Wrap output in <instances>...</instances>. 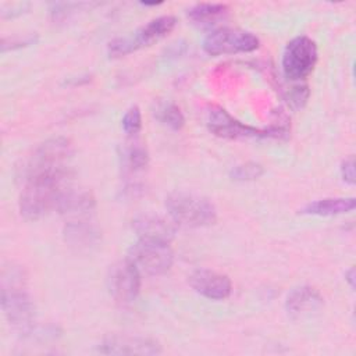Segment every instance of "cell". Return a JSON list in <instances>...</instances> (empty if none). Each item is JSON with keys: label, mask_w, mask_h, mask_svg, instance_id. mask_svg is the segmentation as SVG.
<instances>
[{"label": "cell", "mask_w": 356, "mask_h": 356, "mask_svg": "<svg viewBox=\"0 0 356 356\" xmlns=\"http://www.w3.org/2000/svg\"><path fill=\"white\" fill-rule=\"evenodd\" d=\"M135 51L131 38H115L107 46V53L111 58H120Z\"/></svg>", "instance_id": "25"}, {"label": "cell", "mask_w": 356, "mask_h": 356, "mask_svg": "<svg viewBox=\"0 0 356 356\" xmlns=\"http://www.w3.org/2000/svg\"><path fill=\"white\" fill-rule=\"evenodd\" d=\"M154 118L164 127L179 131L185 125V117L181 108L170 100H157L152 108Z\"/></svg>", "instance_id": "20"}, {"label": "cell", "mask_w": 356, "mask_h": 356, "mask_svg": "<svg viewBox=\"0 0 356 356\" xmlns=\"http://www.w3.org/2000/svg\"><path fill=\"white\" fill-rule=\"evenodd\" d=\"M142 4L143 6H159V4H161V1H142Z\"/></svg>", "instance_id": "29"}, {"label": "cell", "mask_w": 356, "mask_h": 356, "mask_svg": "<svg viewBox=\"0 0 356 356\" xmlns=\"http://www.w3.org/2000/svg\"><path fill=\"white\" fill-rule=\"evenodd\" d=\"M259 46L260 40L254 33L238 28H217L203 40V50L210 56L250 53Z\"/></svg>", "instance_id": "8"}, {"label": "cell", "mask_w": 356, "mask_h": 356, "mask_svg": "<svg viewBox=\"0 0 356 356\" xmlns=\"http://www.w3.org/2000/svg\"><path fill=\"white\" fill-rule=\"evenodd\" d=\"M63 235L67 246L78 253L90 252L102 242V232L89 217L68 220L64 225Z\"/></svg>", "instance_id": "11"}, {"label": "cell", "mask_w": 356, "mask_h": 356, "mask_svg": "<svg viewBox=\"0 0 356 356\" xmlns=\"http://www.w3.org/2000/svg\"><path fill=\"white\" fill-rule=\"evenodd\" d=\"M323 306V296L310 285H300L293 288L285 299V310L292 318L309 316L320 310Z\"/></svg>", "instance_id": "14"}, {"label": "cell", "mask_w": 356, "mask_h": 356, "mask_svg": "<svg viewBox=\"0 0 356 356\" xmlns=\"http://www.w3.org/2000/svg\"><path fill=\"white\" fill-rule=\"evenodd\" d=\"M318 51L316 42L309 36H296L289 40L282 53V74L296 82L306 79L316 67Z\"/></svg>", "instance_id": "6"}, {"label": "cell", "mask_w": 356, "mask_h": 356, "mask_svg": "<svg viewBox=\"0 0 356 356\" xmlns=\"http://www.w3.org/2000/svg\"><path fill=\"white\" fill-rule=\"evenodd\" d=\"M72 153L74 147L70 139L64 136L47 139L25 160L24 165L21 167L22 178L40 171L68 167L67 161L71 159Z\"/></svg>", "instance_id": "7"}, {"label": "cell", "mask_w": 356, "mask_h": 356, "mask_svg": "<svg viewBox=\"0 0 356 356\" xmlns=\"http://www.w3.org/2000/svg\"><path fill=\"white\" fill-rule=\"evenodd\" d=\"M95 209L96 199L89 191H78L71 186L63 195L56 211H58L68 220H78L90 217Z\"/></svg>", "instance_id": "15"}, {"label": "cell", "mask_w": 356, "mask_h": 356, "mask_svg": "<svg viewBox=\"0 0 356 356\" xmlns=\"http://www.w3.org/2000/svg\"><path fill=\"white\" fill-rule=\"evenodd\" d=\"M355 207H356L355 197H324V199H318L312 203H307L300 210V213L309 214V216L331 217V216L350 213L355 210Z\"/></svg>", "instance_id": "17"}, {"label": "cell", "mask_w": 356, "mask_h": 356, "mask_svg": "<svg viewBox=\"0 0 356 356\" xmlns=\"http://www.w3.org/2000/svg\"><path fill=\"white\" fill-rule=\"evenodd\" d=\"M107 289L120 305L132 303L140 291V273L125 257L110 266L107 273Z\"/></svg>", "instance_id": "9"}, {"label": "cell", "mask_w": 356, "mask_h": 356, "mask_svg": "<svg viewBox=\"0 0 356 356\" xmlns=\"http://www.w3.org/2000/svg\"><path fill=\"white\" fill-rule=\"evenodd\" d=\"M264 174V168L261 164L254 161H246L242 164H236L229 170V177L234 181L248 182L259 179Z\"/></svg>", "instance_id": "21"}, {"label": "cell", "mask_w": 356, "mask_h": 356, "mask_svg": "<svg viewBox=\"0 0 356 356\" xmlns=\"http://www.w3.org/2000/svg\"><path fill=\"white\" fill-rule=\"evenodd\" d=\"M189 285L195 292L211 300L227 299L232 292L229 277L209 268L195 270L189 275Z\"/></svg>", "instance_id": "12"}, {"label": "cell", "mask_w": 356, "mask_h": 356, "mask_svg": "<svg viewBox=\"0 0 356 356\" xmlns=\"http://www.w3.org/2000/svg\"><path fill=\"white\" fill-rule=\"evenodd\" d=\"M99 352L106 355H157L161 345L146 337L139 335H108L99 345Z\"/></svg>", "instance_id": "10"}, {"label": "cell", "mask_w": 356, "mask_h": 356, "mask_svg": "<svg viewBox=\"0 0 356 356\" xmlns=\"http://www.w3.org/2000/svg\"><path fill=\"white\" fill-rule=\"evenodd\" d=\"M339 172H341L342 179H343L346 184H350V185L355 184V159H353L352 156L348 157V159H345V160L341 163Z\"/></svg>", "instance_id": "27"}, {"label": "cell", "mask_w": 356, "mask_h": 356, "mask_svg": "<svg viewBox=\"0 0 356 356\" xmlns=\"http://www.w3.org/2000/svg\"><path fill=\"white\" fill-rule=\"evenodd\" d=\"M86 6V3H51L50 4V17L54 22L65 21L76 8Z\"/></svg>", "instance_id": "24"}, {"label": "cell", "mask_w": 356, "mask_h": 356, "mask_svg": "<svg viewBox=\"0 0 356 356\" xmlns=\"http://www.w3.org/2000/svg\"><path fill=\"white\" fill-rule=\"evenodd\" d=\"M309 95H310V92H309L307 85H292L291 88H288L285 90L284 99L292 108L298 110V108H302L307 103Z\"/></svg>", "instance_id": "23"}, {"label": "cell", "mask_w": 356, "mask_h": 356, "mask_svg": "<svg viewBox=\"0 0 356 356\" xmlns=\"http://www.w3.org/2000/svg\"><path fill=\"white\" fill-rule=\"evenodd\" d=\"M132 229L140 239L170 243L177 232V224L154 213H143L132 220Z\"/></svg>", "instance_id": "13"}, {"label": "cell", "mask_w": 356, "mask_h": 356, "mask_svg": "<svg viewBox=\"0 0 356 356\" xmlns=\"http://www.w3.org/2000/svg\"><path fill=\"white\" fill-rule=\"evenodd\" d=\"M127 259L139 270L140 274L163 275L171 268L174 263V253L167 242L139 238L128 249Z\"/></svg>", "instance_id": "5"}, {"label": "cell", "mask_w": 356, "mask_h": 356, "mask_svg": "<svg viewBox=\"0 0 356 356\" xmlns=\"http://www.w3.org/2000/svg\"><path fill=\"white\" fill-rule=\"evenodd\" d=\"M121 167L128 174L145 171L149 165V153L145 145L138 140L127 142L121 146L118 153Z\"/></svg>", "instance_id": "18"}, {"label": "cell", "mask_w": 356, "mask_h": 356, "mask_svg": "<svg viewBox=\"0 0 356 356\" xmlns=\"http://www.w3.org/2000/svg\"><path fill=\"white\" fill-rule=\"evenodd\" d=\"M1 310L7 321L24 335H29L33 330L35 305L25 288L24 271L11 267L3 271L1 281Z\"/></svg>", "instance_id": "2"}, {"label": "cell", "mask_w": 356, "mask_h": 356, "mask_svg": "<svg viewBox=\"0 0 356 356\" xmlns=\"http://www.w3.org/2000/svg\"><path fill=\"white\" fill-rule=\"evenodd\" d=\"M36 42V38L35 36H25L22 39H15V38H3L1 39V51H7L10 49H15V47H24V46H28V44H32Z\"/></svg>", "instance_id": "26"}, {"label": "cell", "mask_w": 356, "mask_h": 356, "mask_svg": "<svg viewBox=\"0 0 356 356\" xmlns=\"http://www.w3.org/2000/svg\"><path fill=\"white\" fill-rule=\"evenodd\" d=\"M121 128L131 138H135L140 132L142 114L138 106H132L125 111V114L121 118Z\"/></svg>", "instance_id": "22"}, {"label": "cell", "mask_w": 356, "mask_h": 356, "mask_svg": "<svg viewBox=\"0 0 356 356\" xmlns=\"http://www.w3.org/2000/svg\"><path fill=\"white\" fill-rule=\"evenodd\" d=\"M165 209L177 225L189 228L207 227L217 220L216 206L207 197L192 192H171L165 197Z\"/></svg>", "instance_id": "4"}, {"label": "cell", "mask_w": 356, "mask_h": 356, "mask_svg": "<svg viewBox=\"0 0 356 356\" xmlns=\"http://www.w3.org/2000/svg\"><path fill=\"white\" fill-rule=\"evenodd\" d=\"M177 25V18L172 15H161L150 19L145 25H142L135 35L131 38L135 50L152 46L153 43L165 38L170 32L174 31Z\"/></svg>", "instance_id": "16"}, {"label": "cell", "mask_w": 356, "mask_h": 356, "mask_svg": "<svg viewBox=\"0 0 356 356\" xmlns=\"http://www.w3.org/2000/svg\"><path fill=\"white\" fill-rule=\"evenodd\" d=\"M345 281L349 284V286L353 289L355 288V268L350 267L346 273H345Z\"/></svg>", "instance_id": "28"}, {"label": "cell", "mask_w": 356, "mask_h": 356, "mask_svg": "<svg viewBox=\"0 0 356 356\" xmlns=\"http://www.w3.org/2000/svg\"><path fill=\"white\" fill-rule=\"evenodd\" d=\"M206 124L209 131L224 139H278L284 140L289 136V121L285 114L281 113L274 124L267 128H256L241 122L234 118L227 110L220 106H210L207 110Z\"/></svg>", "instance_id": "3"}, {"label": "cell", "mask_w": 356, "mask_h": 356, "mask_svg": "<svg viewBox=\"0 0 356 356\" xmlns=\"http://www.w3.org/2000/svg\"><path fill=\"white\" fill-rule=\"evenodd\" d=\"M72 172L68 167L40 171L24 178L18 207L25 220L35 221L57 210L63 195L71 188Z\"/></svg>", "instance_id": "1"}, {"label": "cell", "mask_w": 356, "mask_h": 356, "mask_svg": "<svg viewBox=\"0 0 356 356\" xmlns=\"http://www.w3.org/2000/svg\"><path fill=\"white\" fill-rule=\"evenodd\" d=\"M228 11V6L222 3H197L186 11V15L193 24L202 28H209L225 19Z\"/></svg>", "instance_id": "19"}]
</instances>
